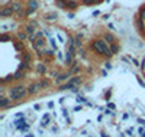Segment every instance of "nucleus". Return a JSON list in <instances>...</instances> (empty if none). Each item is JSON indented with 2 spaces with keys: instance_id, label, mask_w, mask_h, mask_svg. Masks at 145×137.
<instances>
[{
  "instance_id": "obj_1",
  "label": "nucleus",
  "mask_w": 145,
  "mask_h": 137,
  "mask_svg": "<svg viewBox=\"0 0 145 137\" xmlns=\"http://www.w3.org/2000/svg\"><path fill=\"white\" fill-rule=\"evenodd\" d=\"M26 94L28 92V90H26L25 87H12L9 90V100L10 101H18V100H22L23 97H26Z\"/></svg>"
},
{
  "instance_id": "obj_2",
  "label": "nucleus",
  "mask_w": 145,
  "mask_h": 137,
  "mask_svg": "<svg viewBox=\"0 0 145 137\" xmlns=\"http://www.w3.org/2000/svg\"><path fill=\"white\" fill-rule=\"evenodd\" d=\"M92 48L94 51H97L99 53H102V55H106L107 58H110V56H112V51L107 48V45H106V42H104V41H96V42H93Z\"/></svg>"
},
{
  "instance_id": "obj_3",
  "label": "nucleus",
  "mask_w": 145,
  "mask_h": 137,
  "mask_svg": "<svg viewBox=\"0 0 145 137\" xmlns=\"http://www.w3.org/2000/svg\"><path fill=\"white\" fill-rule=\"evenodd\" d=\"M41 82H36V84H32V85H29V88H28V92L29 94H35V92H38V90H41Z\"/></svg>"
},
{
  "instance_id": "obj_4",
  "label": "nucleus",
  "mask_w": 145,
  "mask_h": 137,
  "mask_svg": "<svg viewBox=\"0 0 145 137\" xmlns=\"http://www.w3.org/2000/svg\"><path fill=\"white\" fill-rule=\"evenodd\" d=\"M103 41H104V42H109V43L112 45V43L115 42V38H113V35H110V33H104Z\"/></svg>"
},
{
  "instance_id": "obj_5",
  "label": "nucleus",
  "mask_w": 145,
  "mask_h": 137,
  "mask_svg": "<svg viewBox=\"0 0 145 137\" xmlns=\"http://www.w3.org/2000/svg\"><path fill=\"white\" fill-rule=\"evenodd\" d=\"M10 7H13V10H16V12H22V4L19 2H12Z\"/></svg>"
},
{
  "instance_id": "obj_6",
  "label": "nucleus",
  "mask_w": 145,
  "mask_h": 137,
  "mask_svg": "<svg viewBox=\"0 0 145 137\" xmlns=\"http://www.w3.org/2000/svg\"><path fill=\"white\" fill-rule=\"evenodd\" d=\"M9 104H10V100H9V98H6V97H2V100H0V107H2V108H6Z\"/></svg>"
},
{
  "instance_id": "obj_7",
  "label": "nucleus",
  "mask_w": 145,
  "mask_h": 137,
  "mask_svg": "<svg viewBox=\"0 0 145 137\" xmlns=\"http://www.w3.org/2000/svg\"><path fill=\"white\" fill-rule=\"evenodd\" d=\"M22 78H25V72H22V71H18L15 75H13V79H15V81H19Z\"/></svg>"
},
{
  "instance_id": "obj_8",
  "label": "nucleus",
  "mask_w": 145,
  "mask_h": 137,
  "mask_svg": "<svg viewBox=\"0 0 145 137\" xmlns=\"http://www.w3.org/2000/svg\"><path fill=\"white\" fill-rule=\"evenodd\" d=\"M10 13H13V7H7V9H3L2 12H0V16H2V17H4V16L10 15Z\"/></svg>"
},
{
  "instance_id": "obj_9",
  "label": "nucleus",
  "mask_w": 145,
  "mask_h": 137,
  "mask_svg": "<svg viewBox=\"0 0 145 137\" xmlns=\"http://www.w3.org/2000/svg\"><path fill=\"white\" fill-rule=\"evenodd\" d=\"M29 9H38V6H39V4H38V2H36V0H29Z\"/></svg>"
},
{
  "instance_id": "obj_10",
  "label": "nucleus",
  "mask_w": 145,
  "mask_h": 137,
  "mask_svg": "<svg viewBox=\"0 0 145 137\" xmlns=\"http://www.w3.org/2000/svg\"><path fill=\"white\" fill-rule=\"evenodd\" d=\"M68 77H70V72H68V74H64V75H58V78L55 79V81H57V82H63V81H65Z\"/></svg>"
},
{
  "instance_id": "obj_11",
  "label": "nucleus",
  "mask_w": 145,
  "mask_h": 137,
  "mask_svg": "<svg viewBox=\"0 0 145 137\" xmlns=\"http://www.w3.org/2000/svg\"><path fill=\"white\" fill-rule=\"evenodd\" d=\"M35 28H36V26H34V25H28V26H25V30L28 32L29 35H32L35 32Z\"/></svg>"
},
{
  "instance_id": "obj_12",
  "label": "nucleus",
  "mask_w": 145,
  "mask_h": 137,
  "mask_svg": "<svg viewBox=\"0 0 145 137\" xmlns=\"http://www.w3.org/2000/svg\"><path fill=\"white\" fill-rule=\"evenodd\" d=\"M80 81H81V78H80V77H74V78H71V79H70V84L76 85V84H79Z\"/></svg>"
},
{
  "instance_id": "obj_13",
  "label": "nucleus",
  "mask_w": 145,
  "mask_h": 137,
  "mask_svg": "<svg viewBox=\"0 0 145 137\" xmlns=\"http://www.w3.org/2000/svg\"><path fill=\"white\" fill-rule=\"evenodd\" d=\"M36 71H38L39 74H45V72H47V66L45 65H38L36 66Z\"/></svg>"
},
{
  "instance_id": "obj_14",
  "label": "nucleus",
  "mask_w": 145,
  "mask_h": 137,
  "mask_svg": "<svg viewBox=\"0 0 145 137\" xmlns=\"http://www.w3.org/2000/svg\"><path fill=\"white\" fill-rule=\"evenodd\" d=\"M57 6H58V7H61V9H65V7L68 6V4H67L65 2H64V0H57Z\"/></svg>"
},
{
  "instance_id": "obj_15",
  "label": "nucleus",
  "mask_w": 145,
  "mask_h": 137,
  "mask_svg": "<svg viewBox=\"0 0 145 137\" xmlns=\"http://www.w3.org/2000/svg\"><path fill=\"white\" fill-rule=\"evenodd\" d=\"M110 51H112V53H118L119 52V46H118L116 43H112L110 45Z\"/></svg>"
},
{
  "instance_id": "obj_16",
  "label": "nucleus",
  "mask_w": 145,
  "mask_h": 137,
  "mask_svg": "<svg viewBox=\"0 0 145 137\" xmlns=\"http://www.w3.org/2000/svg\"><path fill=\"white\" fill-rule=\"evenodd\" d=\"M19 68H20V71H22V69H29V68H31V66H29V62H26V61H23V62L20 64V66H19Z\"/></svg>"
},
{
  "instance_id": "obj_17",
  "label": "nucleus",
  "mask_w": 145,
  "mask_h": 137,
  "mask_svg": "<svg viewBox=\"0 0 145 137\" xmlns=\"http://www.w3.org/2000/svg\"><path fill=\"white\" fill-rule=\"evenodd\" d=\"M57 13L54 12V13H49V15H47V20H51V19H57Z\"/></svg>"
},
{
  "instance_id": "obj_18",
  "label": "nucleus",
  "mask_w": 145,
  "mask_h": 137,
  "mask_svg": "<svg viewBox=\"0 0 145 137\" xmlns=\"http://www.w3.org/2000/svg\"><path fill=\"white\" fill-rule=\"evenodd\" d=\"M41 87H42V88H48V87H49V82H48V79H42V81H41Z\"/></svg>"
},
{
  "instance_id": "obj_19",
  "label": "nucleus",
  "mask_w": 145,
  "mask_h": 137,
  "mask_svg": "<svg viewBox=\"0 0 145 137\" xmlns=\"http://www.w3.org/2000/svg\"><path fill=\"white\" fill-rule=\"evenodd\" d=\"M18 38H19L20 41H25V39H26V33H22V32H19V33H18Z\"/></svg>"
},
{
  "instance_id": "obj_20",
  "label": "nucleus",
  "mask_w": 145,
  "mask_h": 137,
  "mask_svg": "<svg viewBox=\"0 0 145 137\" xmlns=\"http://www.w3.org/2000/svg\"><path fill=\"white\" fill-rule=\"evenodd\" d=\"M139 16H141V20H144V19H145V9H141V12H139Z\"/></svg>"
},
{
  "instance_id": "obj_21",
  "label": "nucleus",
  "mask_w": 145,
  "mask_h": 137,
  "mask_svg": "<svg viewBox=\"0 0 145 137\" xmlns=\"http://www.w3.org/2000/svg\"><path fill=\"white\" fill-rule=\"evenodd\" d=\"M23 61L29 62V61H31V55H29V53H25V56H23Z\"/></svg>"
},
{
  "instance_id": "obj_22",
  "label": "nucleus",
  "mask_w": 145,
  "mask_h": 137,
  "mask_svg": "<svg viewBox=\"0 0 145 137\" xmlns=\"http://www.w3.org/2000/svg\"><path fill=\"white\" fill-rule=\"evenodd\" d=\"M138 28H139V29H142V30H144V22H142L141 19H139V20H138Z\"/></svg>"
},
{
  "instance_id": "obj_23",
  "label": "nucleus",
  "mask_w": 145,
  "mask_h": 137,
  "mask_svg": "<svg viewBox=\"0 0 145 137\" xmlns=\"http://www.w3.org/2000/svg\"><path fill=\"white\" fill-rule=\"evenodd\" d=\"M84 3L90 4V3H94V0H84Z\"/></svg>"
},
{
  "instance_id": "obj_24",
  "label": "nucleus",
  "mask_w": 145,
  "mask_h": 137,
  "mask_svg": "<svg viewBox=\"0 0 145 137\" xmlns=\"http://www.w3.org/2000/svg\"><path fill=\"white\" fill-rule=\"evenodd\" d=\"M36 38H42V32H38V33H36Z\"/></svg>"
}]
</instances>
